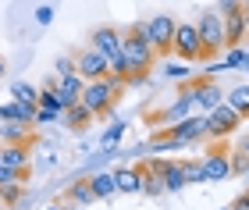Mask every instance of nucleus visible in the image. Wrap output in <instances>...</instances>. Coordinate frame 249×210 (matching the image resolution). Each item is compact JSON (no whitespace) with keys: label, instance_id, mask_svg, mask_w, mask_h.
<instances>
[{"label":"nucleus","instance_id":"nucleus-1","mask_svg":"<svg viewBox=\"0 0 249 210\" xmlns=\"http://www.w3.org/2000/svg\"><path fill=\"white\" fill-rule=\"evenodd\" d=\"M124 39V57H128V68H132V82H146V75H150V68L157 64V50L150 43V29H146V21H135V25H128L121 32Z\"/></svg>","mask_w":249,"mask_h":210},{"label":"nucleus","instance_id":"nucleus-2","mask_svg":"<svg viewBox=\"0 0 249 210\" xmlns=\"http://www.w3.org/2000/svg\"><path fill=\"white\" fill-rule=\"evenodd\" d=\"M121 89H124V82L114 79V75H107V79H93V82H86V89H82V104L93 110V118H104L121 100Z\"/></svg>","mask_w":249,"mask_h":210},{"label":"nucleus","instance_id":"nucleus-3","mask_svg":"<svg viewBox=\"0 0 249 210\" xmlns=\"http://www.w3.org/2000/svg\"><path fill=\"white\" fill-rule=\"evenodd\" d=\"M196 29H199V39H203V61H210L221 50H228V29H224V15L217 7L203 11L196 18Z\"/></svg>","mask_w":249,"mask_h":210},{"label":"nucleus","instance_id":"nucleus-4","mask_svg":"<svg viewBox=\"0 0 249 210\" xmlns=\"http://www.w3.org/2000/svg\"><path fill=\"white\" fill-rule=\"evenodd\" d=\"M146 29H150V43H153L157 57H171L175 53V29H178V21L171 15H153L150 21H146Z\"/></svg>","mask_w":249,"mask_h":210},{"label":"nucleus","instance_id":"nucleus-5","mask_svg":"<svg viewBox=\"0 0 249 210\" xmlns=\"http://www.w3.org/2000/svg\"><path fill=\"white\" fill-rule=\"evenodd\" d=\"M185 89H189V96H192V107L203 110V114H210V110L217 107V104L228 100V89H221V86L213 82V79H192Z\"/></svg>","mask_w":249,"mask_h":210},{"label":"nucleus","instance_id":"nucleus-6","mask_svg":"<svg viewBox=\"0 0 249 210\" xmlns=\"http://www.w3.org/2000/svg\"><path fill=\"white\" fill-rule=\"evenodd\" d=\"M175 57L203 61V39H199L196 21H178V29H175Z\"/></svg>","mask_w":249,"mask_h":210},{"label":"nucleus","instance_id":"nucleus-7","mask_svg":"<svg viewBox=\"0 0 249 210\" xmlns=\"http://www.w3.org/2000/svg\"><path fill=\"white\" fill-rule=\"evenodd\" d=\"M207 121H210V136H207V139H217V142H221V139H228L231 132L242 125V114H239L228 100H224V104H217V107L207 114Z\"/></svg>","mask_w":249,"mask_h":210},{"label":"nucleus","instance_id":"nucleus-8","mask_svg":"<svg viewBox=\"0 0 249 210\" xmlns=\"http://www.w3.org/2000/svg\"><path fill=\"white\" fill-rule=\"evenodd\" d=\"M164 136L178 139V142H199V139L210 136V121H207V114H189L182 121H175V125H167Z\"/></svg>","mask_w":249,"mask_h":210},{"label":"nucleus","instance_id":"nucleus-9","mask_svg":"<svg viewBox=\"0 0 249 210\" xmlns=\"http://www.w3.org/2000/svg\"><path fill=\"white\" fill-rule=\"evenodd\" d=\"M75 71L82 75L86 82H93V79H107V75H110V64H107L104 53L89 43V47H82V50L75 53Z\"/></svg>","mask_w":249,"mask_h":210},{"label":"nucleus","instance_id":"nucleus-10","mask_svg":"<svg viewBox=\"0 0 249 210\" xmlns=\"http://www.w3.org/2000/svg\"><path fill=\"white\" fill-rule=\"evenodd\" d=\"M164 168L167 160L164 157H153V160H142L139 164V175H142V192L146 196H167V182H164Z\"/></svg>","mask_w":249,"mask_h":210},{"label":"nucleus","instance_id":"nucleus-11","mask_svg":"<svg viewBox=\"0 0 249 210\" xmlns=\"http://www.w3.org/2000/svg\"><path fill=\"white\" fill-rule=\"evenodd\" d=\"M203 171H207V182H224V178H231L235 175V164L228 157V150L224 146H213L203 153Z\"/></svg>","mask_w":249,"mask_h":210},{"label":"nucleus","instance_id":"nucleus-12","mask_svg":"<svg viewBox=\"0 0 249 210\" xmlns=\"http://www.w3.org/2000/svg\"><path fill=\"white\" fill-rule=\"evenodd\" d=\"M0 160H4L7 168L29 175V146H25V142H4V150H0Z\"/></svg>","mask_w":249,"mask_h":210},{"label":"nucleus","instance_id":"nucleus-13","mask_svg":"<svg viewBox=\"0 0 249 210\" xmlns=\"http://www.w3.org/2000/svg\"><path fill=\"white\" fill-rule=\"evenodd\" d=\"M64 200L71 203V207H89V203H96L93 182H89V178H75V182L64 189Z\"/></svg>","mask_w":249,"mask_h":210},{"label":"nucleus","instance_id":"nucleus-14","mask_svg":"<svg viewBox=\"0 0 249 210\" xmlns=\"http://www.w3.org/2000/svg\"><path fill=\"white\" fill-rule=\"evenodd\" d=\"M61 121H64V125L71 128V132H86V128H89V121H93V110H89L82 100H78V104H71V107L64 110V118H61Z\"/></svg>","mask_w":249,"mask_h":210},{"label":"nucleus","instance_id":"nucleus-15","mask_svg":"<svg viewBox=\"0 0 249 210\" xmlns=\"http://www.w3.org/2000/svg\"><path fill=\"white\" fill-rule=\"evenodd\" d=\"M114 182H118V192H124V196L142 192V175H139V168H118L114 171Z\"/></svg>","mask_w":249,"mask_h":210},{"label":"nucleus","instance_id":"nucleus-16","mask_svg":"<svg viewBox=\"0 0 249 210\" xmlns=\"http://www.w3.org/2000/svg\"><path fill=\"white\" fill-rule=\"evenodd\" d=\"M0 121H25V125H36V107L11 100V104L0 107Z\"/></svg>","mask_w":249,"mask_h":210},{"label":"nucleus","instance_id":"nucleus-17","mask_svg":"<svg viewBox=\"0 0 249 210\" xmlns=\"http://www.w3.org/2000/svg\"><path fill=\"white\" fill-rule=\"evenodd\" d=\"M89 182H93V192H96V200H110V196H118L114 171H100V175H89Z\"/></svg>","mask_w":249,"mask_h":210},{"label":"nucleus","instance_id":"nucleus-18","mask_svg":"<svg viewBox=\"0 0 249 210\" xmlns=\"http://www.w3.org/2000/svg\"><path fill=\"white\" fill-rule=\"evenodd\" d=\"M164 182H167V192L185 189V185H189V178H185V164H182V160H167V168H164Z\"/></svg>","mask_w":249,"mask_h":210},{"label":"nucleus","instance_id":"nucleus-19","mask_svg":"<svg viewBox=\"0 0 249 210\" xmlns=\"http://www.w3.org/2000/svg\"><path fill=\"white\" fill-rule=\"evenodd\" d=\"M29 128H32V125H25V121H4L0 136H4V142H25Z\"/></svg>","mask_w":249,"mask_h":210},{"label":"nucleus","instance_id":"nucleus-20","mask_svg":"<svg viewBox=\"0 0 249 210\" xmlns=\"http://www.w3.org/2000/svg\"><path fill=\"white\" fill-rule=\"evenodd\" d=\"M11 96H15L18 104H29V107H39V89H32L29 82H15L11 86Z\"/></svg>","mask_w":249,"mask_h":210},{"label":"nucleus","instance_id":"nucleus-21","mask_svg":"<svg viewBox=\"0 0 249 210\" xmlns=\"http://www.w3.org/2000/svg\"><path fill=\"white\" fill-rule=\"evenodd\" d=\"M228 104L239 110L242 118H249V86H235V89H228Z\"/></svg>","mask_w":249,"mask_h":210},{"label":"nucleus","instance_id":"nucleus-22","mask_svg":"<svg viewBox=\"0 0 249 210\" xmlns=\"http://www.w3.org/2000/svg\"><path fill=\"white\" fill-rule=\"evenodd\" d=\"M246 57H249V50L231 47V50H228V57H224V64H217V68H239V64H246Z\"/></svg>","mask_w":249,"mask_h":210},{"label":"nucleus","instance_id":"nucleus-23","mask_svg":"<svg viewBox=\"0 0 249 210\" xmlns=\"http://www.w3.org/2000/svg\"><path fill=\"white\" fill-rule=\"evenodd\" d=\"M0 200H4V207H15V203L21 200V182L4 185V189H0Z\"/></svg>","mask_w":249,"mask_h":210},{"label":"nucleus","instance_id":"nucleus-24","mask_svg":"<svg viewBox=\"0 0 249 210\" xmlns=\"http://www.w3.org/2000/svg\"><path fill=\"white\" fill-rule=\"evenodd\" d=\"M182 164H185V178H189V182H207L203 160H182Z\"/></svg>","mask_w":249,"mask_h":210},{"label":"nucleus","instance_id":"nucleus-25","mask_svg":"<svg viewBox=\"0 0 249 210\" xmlns=\"http://www.w3.org/2000/svg\"><path fill=\"white\" fill-rule=\"evenodd\" d=\"M121 136H124V121H114V125H110V128L104 132V146L110 150V146H114V142H118Z\"/></svg>","mask_w":249,"mask_h":210},{"label":"nucleus","instance_id":"nucleus-26","mask_svg":"<svg viewBox=\"0 0 249 210\" xmlns=\"http://www.w3.org/2000/svg\"><path fill=\"white\" fill-rule=\"evenodd\" d=\"M21 178H25V175H21V171L7 168V164L0 160V189H4V185H11V182H21Z\"/></svg>","mask_w":249,"mask_h":210},{"label":"nucleus","instance_id":"nucleus-27","mask_svg":"<svg viewBox=\"0 0 249 210\" xmlns=\"http://www.w3.org/2000/svg\"><path fill=\"white\" fill-rule=\"evenodd\" d=\"M71 71H75V57H57V64H53V79L71 75Z\"/></svg>","mask_w":249,"mask_h":210},{"label":"nucleus","instance_id":"nucleus-28","mask_svg":"<svg viewBox=\"0 0 249 210\" xmlns=\"http://www.w3.org/2000/svg\"><path fill=\"white\" fill-rule=\"evenodd\" d=\"M64 114H57V110H47V107H36V125H50V121H57Z\"/></svg>","mask_w":249,"mask_h":210},{"label":"nucleus","instance_id":"nucleus-29","mask_svg":"<svg viewBox=\"0 0 249 210\" xmlns=\"http://www.w3.org/2000/svg\"><path fill=\"white\" fill-rule=\"evenodd\" d=\"M231 210H249V189H242V192L231 200Z\"/></svg>","mask_w":249,"mask_h":210},{"label":"nucleus","instance_id":"nucleus-30","mask_svg":"<svg viewBox=\"0 0 249 210\" xmlns=\"http://www.w3.org/2000/svg\"><path fill=\"white\" fill-rule=\"evenodd\" d=\"M185 75H189L185 64H167V79H185Z\"/></svg>","mask_w":249,"mask_h":210},{"label":"nucleus","instance_id":"nucleus-31","mask_svg":"<svg viewBox=\"0 0 249 210\" xmlns=\"http://www.w3.org/2000/svg\"><path fill=\"white\" fill-rule=\"evenodd\" d=\"M50 18H53L50 7H39V11H36V21H39V25H50Z\"/></svg>","mask_w":249,"mask_h":210},{"label":"nucleus","instance_id":"nucleus-32","mask_svg":"<svg viewBox=\"0 0 249 210\" xmlns=\"http://www.w3.org/2000/svg\"><path fill=\"white\" fill-rule=\"evenodd\" d=\"M4 68H7V64H4V57H0V79H4Z\"/></svg>","mask_w":249,"mask_h":210},{"label":"nucleus","instance_id":"nucleus-33","mask_svg":"<svg viewBox=\"0 0 249 210\" xmlns=\"http://www.w3.org/2000/svg\"><path fill=\"white\" fill-rule=\"evenodd\" d=\"M246 32H249V4H246Z\"/></svg>","mask_w":249,"mask_h":210},{"label":"nucleus","instance_id":"nucleus-34","mask_svg":"<svg viewBox=\"0 0 249 210\" xmlns=\"http://www.w3.org/2000/svg\"><path fill=\"white\" fill-rule=\"evenodd\" d=\"M242 178H246V185H249V168H246V171H242Z\"/></svg>","mask_w":249,"mask_h":210},{"label":"nucleus","instance_id":"nucleus-35","mask_svg":"<svg viewBox=\"0 0 249 210\" xmlns=\"http://www.w3.org/2000/svg\"><path fill=\"white\" fill-rule=\"evenodd\" d=\"M242 153H246V157H249V142H246V146H242Z\"/></svg>","mask_w":249,"mask_h":210},{"label":"nucleus","instance_id":"nucleus-36","mask_svg":"<svg viewBox=\"0 0 249 210\" xmlns=\"http://www.w3.org/2000/svg\"><path fill=\"white\" fill-rule=\"evenodd\" d=\"M61 210H78V207H61Z\"/></svg>","mask_w":249,"mask_h":210},{"label":"nucleus","instance_id":"nucleus-37","mask_svg":"<svg viewBox=\"0 0 249 210\" xmlns=\"http://www.w3.org/2000/svg\"><path fill=\"white\" fill-rule=\"evenodd\" d=\"M217 210H231V203H228V207H217Z\"/></svg>","mask_w":249,"mask_h":210},{"label":"nucleus","instance_id":"nucleus-38","mask_svg":"<svg viewBox=\"0 0 249 210\" xmlns=\"http://www.w3.org/2000/svg\"><path fill=\"white\" fill-rule=\"evenodd\" d=\"M50 210H61V207H50Z\"/></svg>","mask_w":249,"mask_h":210},{"label":"nucleus","instance_id":"nucleus-39","mask_svg":"<svg viewBox=\"0 0 249 210\" xmlns=\"http://www.w3.org/2000/svg\"><path fill=\"white\" fill-rule=\"evenodd\" d=\"M242 4H249V0H242Z\"/></svg>","mask_w":249,"mask_h":210},{"label":"nucleus","instance_id":"nucleus-40","mask_svg":"<svg viewBox=\"0 0 249 210\" xmlns=\"http://www.w3.org/2000/svg\"><path fill=\"white\" fill-rule=\"evenodd\" d=\"M0 207H4V200H0Z\"/></svg>","mask_w":249,"mask_h":210}]
</instances>
